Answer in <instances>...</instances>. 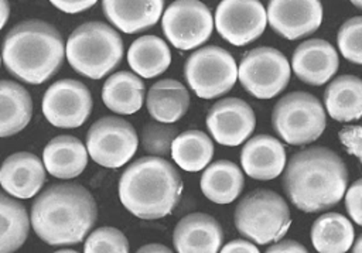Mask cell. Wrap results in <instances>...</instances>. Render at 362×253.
Listing matches in <instances>:
<instances>
[{
	"label": "cell",
	"instance_id": "obj_3",
	"mask_svg": "<svg viewBox=\"0 0 362 253\" xmlns=\"http://www.w3.org/2000/svg\"><path fill=\"white\" fill-rule=\"evenodd\" d=\"M65 55L58 30L41 20H27L6 35L1 57L7 71L20 81L38 85L49 79Z\"/></svg>",
	"mask_w": 362,
	"mask_h": 253
},
{
	"label": "cell",
	"instance_id": "obj_27",
	"mask_svg": "<svg viewBox=\"0 0 362 253\" xmlns=\"http://www.w3.org/2000/svg\"><path fill=\"white\" fill-rule=\"evenodd\" d=\"M130 68L141 78L161 75L171 62L168 45L157 35H141L134 40L127 51Z\"/></svg>",
	"mask_w": 362,
	"mask_h": 253
},
{
	"label": "cell",
	"instance_id": "obj_8",
	"mask_svg": "<svg viewBox=\"0 0 362 253\" xmlns=\"http://www.w3.org/2000/svg\"><path fill=\"white\" fill-rule=\"evenodd\" d=\"M184 76L197 96L215 99L232 89L238 79V66L226 49L206 45L188 57Z\"/></svg>",
	"mask_w": 362,
	"mask_h": 253
},
{
	"label": "cell",
	"instance_id": "obj_25",
	"mask_svg": "<svg viewBox=\"0 0 362 253\" xmlns=\"http://www.w3.org/2000/svg\"><path fill=\"white\" fill-rule=\"evenodd\" d=\"M102 100L115 113H136L144 100V83L137 75L119 71L105 81Z\"/></svg>",
	"mask_w": 362,
	"mask_h": 253
},
{
	"label": "cell",
	"instance_id": "obj_40",
	"mask_svg": "<svg viewBox=\"0 0 362 253\" xmlns=\"http://www.w3.org/2000/svg\"><path fill=\"white\" fill-rule=\"evenodd\" d=\"M137 252L139 253H141V252L143 253H146V252H165V253H170L171 250L164 245H146V246L140 247Z\"/></svg>",
	"mask_w": 362,
	"mask_h": 253
},
{
	"label": "cell",
	"instance_id": "obj_37",
	"mask_svg": "<svg viewBox=\"0 0 362 253\" xmlns=\"http://www.w3.org/2000/svg\"><path fill=\"white\" fill-rule=\"evenodd\" d=\"M222 253H257L259 249L247 242V240H243V239H236V240H232L229 243H226L222 249H221Z\"/></svg>",
	"mask_w": 362,
	"mask_h": 253
},
{
	"label": "cell",
	"instance_id": "obj_43",
	"mask_svg": "<svg viewBox=\"0 0 362 253\" xmlns=\"http://www.w3.org/2000/svg\"><path fill=\"white\" fill-rule=\"evenodd\" d=\"M0 62H1V57H0Z\"/></svg>",
	"mask_w": 362,
	"mask_h": 253
},
{
	"label": "cell",
	"instance_id": "obj_13",
	"mask_svg": "<svg viewBox=\"0 0 362 253\" xmlns=\"http://www.w3.org/2000/svg\"><path fill=\"white\" fill-rule=\"evenodd\" d=\"M266 23L267 13L259 0H222L215 11L216 31L236 47L257 40Z\"/></svg>",
	"mask_w": 362,
	"mask_h": 253
},
{
	"label": "cell",
	"instance_id": "obj_11",
	"mask_svg": "<svg viewBox=\"0 0 362 253\" xmlns=\"http://www.w3.org/2000/svg\"><path fill=\"white\" fill-rule=\"evenodd\" d=\"M167 40L178 49H192L204 44L212 34L211 10L199 0H175L161 20Z\"/></svg>",
	"mask_w": 362,
	"mask_h": 253
},
{
	"label": "cell",
	"instance_id": "obj_6",
	"mask_svg": "<svg viewBox=\"0 0 362 253\" xmlns=\"http://www.w3.org/2000/svg\"><path fill=\"white\" fill-rule=\"evenodd\" d=\"M291 223L286 201L270 189H255L235 209L238 232L257 245L280 240Z\"/></svg>",
	"mask_w": 362,
	"mask_h": 253
},
{
	"label": "cell",
	"instance_id": "obj_20",
	"mask_svg": "<svg viewBox=\"0 0 362 253\" xmlns=\"http://www.w3.org/2000/svg\"><path fill=\"white\" fill-rule=\"evenodd\" d=\"M163 8L164 0H102L105 17L126 34L153 27L160 20Z\"/></svg>",
	"mask_w": 362,
	"mask_h": 253
},
{
	"label": "cell",
	"instance_id": "obj_34",
	"mask_svg": "<svg viewBox=\"0 0 362 253\" xmlns=\"http://www.w3.org/2000/svg\"><path fill=\"white\" fill-rule=\"evenodd\" d=\"M345 208L352 220L362 226V178L356 180L346 191Z\"/></svg>",
	"mask_w": 362,
	"mask_h": 253
},
{
	"label": "cell",
	"instance_id": "obj_32",
	"mask_svg": "<svg viewBox=\"0 0 362 253\" xmlns=\"http://www.w3.org/2000/svg\"><path fill=\"white\" fill-rule=\"evenodd\" d=\"M337 44L345 59L362 65V16L352 17L339 27Z\"/></svg>",
	"mask_w": 362,
	"mask_h": 253
},
{
	"label": "cell",
	"instance_id": "obj_14",
	"mask_svg": "<svg viewBox=\"0 0 362 253\" xmlns=\"http://www.w3.org/2000/svg\"><path fill=\"white\" fill-rule=\"evenodd\" d=\"M252 107L239 98L218 100L206 114V127L216 143L228 147L242 144L255 130Z\"/></svg>",
	"mask_w": 362,
	"mask_h": 253
},
{
	"label": "cell",
	"instance_id": "obj_24",
	"mask_svg": "<svg viewBox=\"0 0 362 253\" xmlns=\"http://www.w3.org/2000/svg\"><path fill=\"white\" fill-rule=\"evenodd\" d=\"M33 100L28 90L13 81H0V137L21 131L31 120Z\"/></svg>",
	"mask_w": 362,
	"mask_h": 253
},
{
	"label": "cell",
	"instance_id": "obj_30",
	"mask_svg": "<svg viewBox=\"0 0 362 253\" xmlns=\"http://www.w3.org/2000/svg\"><path fill=\"white\" fill-rule=\"evenodd\" d=\"M28 213L13 198L0 194V253H11L23 246L28 235Z\"/></svg>",
	"mask_w": 362,
	"mask_h": 253
},
{
	"label": "cell",
	"instance_id": "obj_29",
	"mask_svg": "<svg viewBox=\"0 0 362 253\" xmlns=\"http://www.w3.org/2000/svg\"><path fill=\"white\" fill-rule=\"evenodd\" d=\"M212 155V140L199 130H187L178 134L171 144V157L184 171L195 172L205 168Z\"/></svg>",
	"mask_w": 362,
	"mask_h": 253
},
{
	"label": "cell",
	"instance_id": "obj_17",
	"mask_svg": "<svg viewBox=\"0 0 362 253\" xmlns=\"http://www.w3.org/2000/svg\"><path fill=\"white\" fill-rule=\"evenodd\" d=\"M45 182V167L41 160L27 151L8 155L0 167L1 188L21 199L34 196Z\"/></svg>",
	"mask_w": 362,
	"mask_h": 253
},
{
	"label": "cell",
	"instance_id": "obj_21",
	"mask_svg": "<svg viewBox=\"0 0 362 253\" xmlns=\"http://www.w3.org/2000/svg\"><path fill=\"white\" fill-rule=\"evenodd\" d=\"M45 170L55 178L71 180L78 177L88 164V148L74 136L54 137L42 153Z\"/></svg>",
	"mask_w": 362,
	"mask_h": 253
},
{
	"label": "cell",
	"instance_id": "obj_10",
	"mask_svg": "<svg viewBox=\"0 0 362 253\" xmlns=\"http://www.w3.org/2000/svg\"><path fill=\"white\" fill-rule=\"evenodd\" d=\"M137 144L134 127L116 116L99 119L86 134V148L90 158L106 168L124 165L134 155Z\"/></svg>",
	"mask_w": 362,
	"mask_h": 253
},
{
	"label": "cell",
	"instance_id": "obj_18",
	"mask_svg": "<svg viewBox=\"0 0 362 253\" xmlns=\"http://www.w3.org/2000/svg\"><path fill=\"white\" fill-rule=\"evenodd\" d=\"M222 239L218 220L201 212L184 216L173 233L174 247L180 253H216L222 247Z\"/></svg>",
	"mask_w": 362,
	"mask_h": 253
},
{
	"label": "cell",
	"instance_id": "obj_23",
	"mask_svg": "<svg viewBox=\"0 0 362 253\" xmlns=\"http://www.w3.org/2000/svg\"><path fill=\"white\" fill-rule=\"evenodd\" d=\"M146 103L154 120L174 123L188 110L189 95L181 82L175 79H161L150 88Z\"/></svg>",
	"mask_w": 362,
	"mask_h": 253
},
{
	"label": "cell",
	"instance_id": "obj_36",
	"mask_svg": "<svg viewBox=\"0 0 362 253\" xmlns=\"http://www.w3.org/2000/svg\"><path fill=\"white\" fill-rule=\"evenodd\" d=\"M58 10L64 13H81L90 8L98 0H49Z\"/></svg>",
	"mask_w": 362,
	"mask_h": 253
},
{
	"label": "cell",
	"instance_id": "obj_15",
	"mask_svg": "<svg viewBox=\"0 0 362 253\" xmlns=\"http://www.w3.org/2000/svg\"><path fill=\"white\" fill-rule=\"evenodd\" d=\"M266 13L273 31L287 40L313 34L322 21L320 0H269Z\"/></svg>",
	"mask_w": 362,
	"mask_h": 253
},
{
	"label": "cell",
	"instance_id": "obj_28",
	"mask_svg": "<svg viewBox=\"0 0 362 253\" xmlns=\"http://www.w3.org/2000/svg\"><path fill=\"white\" fill-rule=\"evenodd\" d=\"M311 242L314 249L321 253L348 252L354 243V226L341 213H324L313 223Z\"/></svg>",
	"mask_w": 362,
	"mask_h": 253
},
{
	"label": "cell",
	"instance_id": "obj_39",
	"mask_svg": "<svg viewBox=\"0 0 362 253\" xmlns=\"http://www.w3.org/2000/svg\"><path fill=\"white\" fill-rule=\"evenodd\" d=\"M10 16V4L8 0H0V30L4 27Z\"/></svg>",
	"mask_w": 362,
	"mask_h": 253
},
{
	"label": "cell",
	"instance_id": "obj_7",
	"mask_svg": "<svg viewBox=\"0 0 362 253\" xmlns=\"http://www.w3.org/2000/svg\"><path fill=\"white\" fill-rule=\"evenodd\" d=\"M274 131L288 144L301 146L315 141L325 129V110L321 102L307 92L283 96L272 113Z\"/></svg>",
	"mask_w": 362,
	"mask_h": 253
},
{
	"label": "cell",
	"instance_id": "obj_12",
	"mask_svg": "<svg viewBox=\"0 0 362 253\" xmlns=\"http://www.w3.org/2000/svg\"><path fill=\"white\" fill-rule=\"evenodd\" d=\"M92 110L89 89L76 79H59L42 98V113L55 127L74 129L82 126Z\"/></svg>",
	"mask_w": 362,
	"mask_h": 253
},
{
	"label": "cell",
	"instance_id": "obj_4",
	"mask_svg": "<svg viewBox=\"0 0 362 253\" xmlns=\"http://www.w3.org/2000/svg\"><path fill=\"white\" fill-rule=\"evenodd\" d=\"M181 191L178 171L161 157L136 160L119 180L120 202L140 219H158L171 213Z\"/></svg>",
	"mask_w": 362,
	"mask_h": 253
},
{
	"label": "cell",
	"instance_id": "obj_41",
	"mask_svg": "<svg viewBox=\"0 0 362 253\" xmlns=\"http://www.w3.org/2000/svg\"><path fill=\"white\" fill-rule=\"evenodd\" d=\"M352 252H354V253H362V235L359 236V239L356 240V243L352 246Z\"/></svg>",
	"mask_w": 362,
	"mask_h": 253
},
{
	"label": "cell",
	"instance_id": "obj_16",
	"mask_svg": "<svg viewBox=\"0 0 362 253\" xmlns=\"http://www.w3.org/2000/svg\"><path fill=\"white\" fill-rule=\"evenodd\" d=\"M291 68L300 81L320 86L335 75L338 69V54L325 40H307L296 48L291 58Z\"/></svg>",
	"mask_w": 362,
	"mask_h": 253
},
{
	"label": "cell",
	"instance_id": "obj_31",
	"mask_svg": "<svg viewBox=\"0 0 362 253\" xmlns=\"http://www.w3.org/2000/svg\"><path fill=\"white\" fill-rule=\"evenodd\" d=\"M85 253H127L129 242L116 228L102 226L93 230L83 246Z\"/></svg>",
	"mask_w": 362,
	"mask_h": 253
},
{
	"label": "cell",
	"instance_id": "obj_42",
	"mask_svg": "<svg viewBox=\"0 0 362 253\" xmlns=\"http://www.w3.org/2000/svg\"><path fill=\"white\" fill-rule=\"evenodd\" d=\"M355 7H358V8H361L362 10V0H349Z\"/></svg>",
	"mask_w": 362,
	"mask_h": 253
},
{
	"label": "cell",
	"instance_id": "obj_2",
	"mask_svg": "<svg viewBox=\"0 0 362 253\" xmlns=\"http://www.w3.org/2000/svg\"><path fill=\"white\" fill-rule=\"evenodd\" d=\"M98 208L90 192L72 182L54 184L31 206L30 222L37 236L51 246L76 245L96 222Z\"/></svg>",
	"mask_w": 362,
	"mask_h": 253
},
{
	"label": "cell",
	"instance_id": "obj_5",
	"mask_svg": "<svg viewBox=\"0 0 362 253\" xmlns=\"http://www.w3.org/2000/svg\"><path fill=\"white\" fill-rule=\"evenodd\" d=\"M65 55L78 73L90 79H100L122 61L123 41L110 25L89 21L71 33Z\"/></svg>",
	"mask_w": 362,
	"mask_h": 253
},
{
	"label": "cell",
	"instance_id": "obj_9",
	"mask_svg": "<svg viewBox=\"0 0 362 253\" xmlns=\"http://www.w3.org/2000/svg\"><path fill=\"white\" fill-rule=\"evenodd\" d=\"M238 78L242 86L257 99H272L290 81V64L276 48L257 47L240 59Z\"/></svg>",
	"mask_w": 362,
	"mask_h": 253
},
{
	"label": "cell",
	"instance_id": "obj_22",
	"mask_svg": "<svg viewBox=\"0 0 362 253\" xmlns=\"http://www.w3.org/2000/svg\"><path fill=\"white\" fill-rule=\"evenodd\" d=\"M328 114L338 122H352L362 117V79L355 75L335 78L324 92Z\"/></svg>",
	"mask_w": 362,
	"mask_h": 253
},
{
	"label": "cell",
	"instance_id": "obj_19",
	"mask_svg": "<svg viewBox=\"0 0 362 253\" xmlns=\"http://www.w3.org/2000/svg\"><path fill=\"white\" fill-rule=\"evenodd\" d=\"M240 163L250 178L269 181L279 177L286 167V150L276 137L257 134L243 146Z\"/></svg>",
	"mask_w": 362,
	"mask_h": 253
},
{
	"label": "cell",
	"instance_id": "obj_26",
	"mask_svg": "<svg viewBox=\"0 0 362 253\" xmlns=\"http://www.w3.org/2000/svg\"><path fill=\"white\" fill-rule=\"evenodd\" d=\"M243 174L240 168L228 160H218L205 168L201 177L204 195L215 204H230L243 189Z\"/></svg>",
	"mask_w": 362,
	"mask_h": 253
},
{
	"label": "cell",
	"instance_id": "obj_33",
	"mask_svg": "<svg viewBox=\"0 0 362 253\" xmlns=\"http://www.w3.org/2000/svg\"><path fill=\"white\" fill-rule=\"evenodd\" d=\"M177 129L168 123H147L141 131V143L147 153L154 155H167L171 153V144L177 137Z\"/></svg>",
	"mask_w": 362,
	"mask_h": 253
},
{
	"label": "cell",
	"instance_id": "obj_35",
	"mask_svg": "<svg viewBox=\"0 0 362 253\" xmlns=\"http://www.w3.org/2000/svg\"><path fill=\"white\" fill-rule=\"evenodd\" d=\"M339 140L348 150V153L358 157L362 164V126L345 127L339 133Z\"/></svg>",
	"mask_w": 362,
	"mask_h": 253
},
{
	"label": "cell",
	"instance_id": "obj_38",
	"mask_svg": "<svg viewBox=\"0 0 362 253\" xmlns=\"http://www.w3.org/2000/svg\"><path fill=\"white\" fill-rule=\"evenodd\" d=\"M267 253H286V252H290V253H307V249L300 245L298 242H294V240H281L279 243H274L270 247L266 249Z\"/></svg>",
	"mask_w": 362,
	"mask_h": 253
},
{
	"label": "cell",
	"instance_id": "obj_1",
	"mask_svg": "<svg viewBox=\"0 0 362 253\" xmlns=\"http://www.w3.org/2000/svg\"><path fill=\"white\" fill-rule=\"evenodd\" d=\"M344 160L327 147L296 153L284 171L283 187L290 202L304 212H321L337 205L346 191Z\"/></svg>",
	"mask_w": 362,
	"mask_h": 253
}]
</instances>
